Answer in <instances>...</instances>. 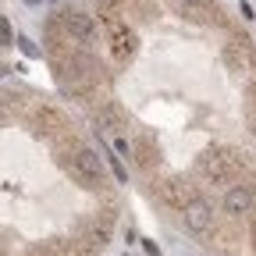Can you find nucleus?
Returning <instances> with one entry per match:
<instances>
[{"mask_svg": "<svg viewBox=\"0 0 256 256\" xmlns=\"http://www.w3.org/2000/svg\"><path fill=\"white\" fill-rule=\"evenodd\" d=\"M64 171H68L72 182H78L82 188H100L104 185V160L89 146H78L68 160H64Z\"/></svg>", "mask_w": 256, "mask_h": 256, "instance_id": "1", "label": "nucleus"}, {"mask_svg": "<svg viewBox=\"0 0 256 256\" xmlns=\"http://www.w3.org/2000/svg\"><path fill=\"white\" fill-rule=\"evenodd\" d=\"M60 32H64V40H72L78 46L100 43V25H96V18H89L82 11H64L60 14Z\"/></svg>", "mask_w": 256, "mask_h": 256, "instance_id": "2", "label": "nucleus"}, {"mask_svg": "<svg viewBox=\"0 0 256 256\" xmlns=\"http://www.w3.org/2000/svg\"><path fill=\"white\" fill-rule=\"evenodd\" d=\"M196 171L206 178V182H228L232 174H235V168H232V156H228V150L224 146H210V150H203L200 156H196Z\"/></svg>", "mask_w": 256, "mask_h": 256, "instance_id": "3", "label": "nucleus"}, {"mask_svg": "<svg viewBox=\"0 0 256 256\" xmlns=\"http://www.w3.org/2000/svg\"><path fill=\"white\" fill-rule=\"evenodd\" d=\"M156 188H160V200H164L168 206H174V210H185L188 203H196V200H200L196 185H192L188 178H182V174H171V178H164V182H160Z\"/></svg>", "mask_w": 256, "mask_h": 256, "instance_id": "4", "label": "nucleus"}, {"mask_svg": "<svg viewBox=\"0 0 256 256\" xmlns=\"http://www.w3.org/2000/svg\"><path fill=\"white\" fill-rule=\"evenodd\" d=\"M110 25V54H114V60L118 64H124L128 57L136 54V46H139V36L132 28H124L121 25V18H114V22H107Z\"/></svg>", "mask_w": 256, "mask_h": 256, "instance_id": "5", "label": "nucleus"}, {"mask_svg": "<svg viewBox=\"0 0 256 256\" xmlns=\"http://www.w3.org/2000/svg\"><path fill=\"white\" fill-rule=\"evenodd\" d=\"M182 220H185V228H188V232L203 235L210 224H214V206H210L206 200H196V203H188V206L182 210Z\"/></svg>", "mask_w": 256, "mask_h": 256, "instance_id": "6", "label": "nucleus"}, {"mask_svg": "<svg viewBox=\"0 0 256 256\" xmlns=\"http://www.w3.org/2000/svg\"><path fill=\"white\" fill-rule=\"evenodd\" d=\"M256 200H252V188L249 185H232L228 196H224V210H228L232 217H242V214H252Z\"/></svg>", "mask_w": 256, "mask_h": 256, "instance_id": "7", "label": "nucleus"}, {"mask_svg": "<svg viewBox=\"0 0 256 256\" xmlns=\"http://www.w3.org/2000/svg\"><path fill=\"white\" fill-rule=\"evenodd\" d=\"M220 60L228 64L232 72H246V64L252 60V54H249L246 40H242V43H224V50H220Z\"/></svg>", "mask_w": 256, "mask_h": 256, "instance_id": "8", "label": "nucleus"}, {"mask_svg": "<svg viewBox=\"0 0 256 256\" xmlns=\"http://www.w3.org/2000/svg\"><path fill=\"white\" fill-rule=\"evenodd\" d=\"M100 128L104 132H114V136L124 128V118H121V110L114 104H100V110H96V132H100Z\"/></svg>", "mask_w": 256, "mask_h": 256, "instance_id": "9", "label": "nucleus"}, {"mask_svg": "<svg viewBox=\"0 0 256 256\" xmlns=\"http://www.w3.org/2000/svg\"><path fill=\"white\" fill-rule=\"evenodd\" d=\"M132 156H136V164H139L142 171H150V168H153V160H156V142H153L150 136H136V142H132Z\"/></svg>", "mask_w": 256, "mask_h": 256, "instance_id": "10", "label": "nucleus"}, {"mask_svg": "<svg viewBox=\"0 0 256 256\" xmlns=\"http://www.w3.org/2000/svg\"><path fill=\"white\" fill-rule=\"evenodd\" d=\"M178 4H182L185 14H192V18H203V14L210 11V0H178Z\"/></svg>", "mask_w": 256, "mask_h": 256, "instance_id": "11", "label": "nucleus"}, {"mask_svg": "<svg viewBox=\"0 0 256 256\" xmlns=\"http://www.w3.org/2000/svg\"><path fill=\"white\" fill-rule=\"evenodd\" d=\"M0 32H4V43L11 46V22H8V18H4V22H0Z\"/></svg>", "mask_w": 256, "mask_h": 256, "instance_id": "12", "label": "nucleus"}]
</instances>
